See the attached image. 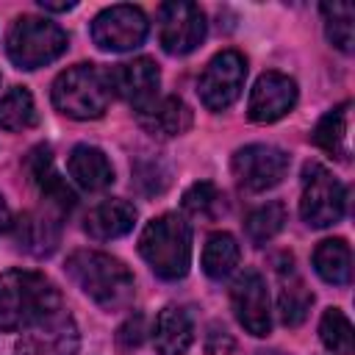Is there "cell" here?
<instances>
[{"label": "cell", "mask_w": 355, "mask_h": 355, "mask_svg": "<svg viewBox=\"0 0 355 355\" xmlns=\"http://www.w3.org/2000/svg\"><path fill=\"white\" fill-rule=\"evenodd\" d=\"M61 311V291L42 272L8 269L0 275V333H25Z\"/></svg>", "instance_id": "1"}, {"label": "cell", "mask_w": 355, "mask_h": 355, "mask_svg": "<svg viewBox=\"0 0 355 355\" xmlns=\"http://www.w3.org/2000/svg\"><path fill=\"white\" fill-rule=\"evenodd\" d=\"M67 275L103 311H125L136 297L130 269L100 250H75L67 258Z\"/></svg>", "instance_id": "2"}, {"label": "cell", "mask_w": 355, "mask_h": 355, "mask_svg": "<svg viewBox=\"0 0 355 355\" xmlns=\"http://www.w3.org/2000/svg\"><path fill=\"white\" fill-rule=\"evenodd\" d=\"M139 252L164 280L186 277L191 266V225L180 214H161L139 236Z\"/></svg>", "instance_id": "3"}, {"label": "cell", "mask_w": 355, "mask_h": 355, "mask_svg": "<svg viewBox=\"0 0 355 355\" xmlns=\"http://www.w3.org/2000/svg\"><path fill=\"white\" fill-rule=\"evenodd\" d=\"M50 97L53 105L72 119H97L111 103L108 72L97 64H75L53 80Z\"/></svg>", "instance_id": "4"}, {"label": "cell", "mask_w": 355, "mask_h": 355, "mask_svg": "<svg viewBox=\"0 0 355 355\" xmlns=\"http://www.w3.org/2000/svg\"><path fill=\"white\" fill-rule=\"evenodd\" d=\"M67 33L58 22L25 14L17 17L8 36H6V53L17 69H39L67 53Z\"/></svg>", "instance_id": "5"}, {"label": "cell", "mask_w": 355, "mask_h": 355, "mask_svg": "<svg viewBox=\"0 0 355 355\" xmlns=\"http://www.w3.org/2000/svg\"><path fill=\"white\" fill-rule=\"evenodd\" d=\"M344 211H347L344 183L322 164H305L302 194H300V216L305 219V225L330 227V225L341 222Z\"/></svg>", "instance_id": "6"}, {"label": "cell", "mask_w": 355, "mask_h": 355, "mask_svg": "<svg viewBox=\"0 0 355 355\" xmlns=\"http://www.w3.org/2000/svg\"><path fill=\"white\" fill-rule=\"evenodd\" d=\"M205 14L189 0H169L158 6V42L169 55H189L205 39Z\"/></svg>", "instance_id": "7"}, {"label": "cell", "mask_w": 355, "mask_h": 355, "mask_svg": "<svg viewBox=\"0 0 355 355\" xmlns=\"http://www.w3.org/2000/svg\"><path fill=\"white\" fill-rule=\"evenodd\" d=\"M244 78H247V61L239 50L216 53L200 75V83H197L200 103L208 111L230 108L239 100L241 89H244Z\"/></svg>", "instance_id": "8"}, {"label": "cell", "mask_w": 355, "mask_h": 355, "mask_svg": "<svg viewBox=\"0 0 355 355\" xmlns=\"http://www.w3.org/2000/svg\"><path fill=\"white\" fill-rule=\"evenodd\" d=\"M150 22L139 6H111L92 19V42L105 53H128L147 39Z\"/></svg>", "instance_id": "9"}, {"label": "cell", "mask_w": 355, "mask_h": 355, "mask_svg": "<svg viewBox=\"0 0 355 355\" xmlns=\"http://www.w3.org/2000/svg\"><path fill=\"white\" fill-rule=\"evenodd\" d=\"M230 166H233V175L241 189L266 191L286 178L291 158L286 150H280L275 144H247L233 153Z\"/></svg>", "instance_id": "10"}, {"label": "cell", "mask_w": 355, "mask_h": 355, "mask_svg": "<svg viewBox=\"0 0 355 355\" xmlns=\"http://www.w3.org/2000/svg\"><path fill=\"white\" fill-rule=\"evenodd\" d=\"M230 305L239 319V324L252 336H266L272 330V311H269V288L258 269H244L233 288H230Z\"/></svg>", "instance_id": "11"}, {"label": "cell", "mask_w": 355, "mask_h": 355, "mask_svg": "<svg viewBox=\"0 0 355 355\" xmlns=\"http://www.w3.org/2000/svg\"><path fill=\"white\" fill-rule=\"evenodd\" d=\"M78 349H80V333L67 311L25 330L14 344V355H78Z\"/></svg>", "instance_id": "12"}, {"label": "cell", "mask_w": 355, "mask_h": 355, "mask_svg": "<svg viewBox=\"0 0 355 355\" xmlns=\"http://www.w3.org/2000/svg\"><path fill=\"white\" fill-rule=\"evenodd\" d=\"M108 83L111 92H116L133 111L147 108L153 100H158V89H161V72L155 67L153 58H133V61H122L108 72Z\"/></svg>", "instance_id": "13"}, {"label": "cell", "mask_w": 355, "mask_h": 355, "mask_svg": "<svg viewBox=\"0 0 355 355\" xmlns=\"http://www.w3.org/2000/svg\"><path fill=\"white\" fill-rule=\"evenodd\" d=\"M294 105H297L294 78H288L283 72H263L250 92L247 114L252 122L266 125V122H277L280 116H286Z\"/></svg>", "instance_id": "14"}, {"label": "cell", "mask_w": 355, "mask_h": 355, "mask_svg": "<svg viewBox=\"0 0 355 355\" xmlns=\"http://www.w3.org/2000/svg\"><path fill=\"white\" fill-rule=\"evenodd\" d=\"M11 227H14V239H17L19 250H25L28 255H36V258H44V255L55 252V247L61 241L58 214L28 211Z\"/></svg>", "instance_id": "15"}, {"label": "cell", "mask_w": 355, "mask_h": 355, "mask_svg": "<svg viewBox=\"0 0 355 355\" xmlns=\"http://www.w3.org/2000/svg\"><path fill=\"white\" fill-rule=\"evenodd\" d=\"M136 122L153 136L172 139V136H180L191 128V111L180 97L166 94V97L153 100L147 108L136 111Z\"/></svg>", "instance_id": "16"}, {"label": "cell", "mask_w": 355, "mask_h": 355, "mask_svg": "<svg viewBox=\"0 0 355 355\" xmlns=\"http://www.w3.org/2000/svg\"><path fill=\"white\" fill-rule=\"evenodd\" d=\"M194 341L191 313L180 305H166L153 324V347L158 355H186Z\"/></svg>", "instance_id": "17"}, {"label": "cell", "mask_w": 355, "mask_h": 355, "mask_svg": "<svg viewBox=\"0 0 355 355\" xmlns=\"http://www.w3.org/2000/svg\"><path fill=\"white\" fill-rule=\"evenodd\" d=\"M28 172H31V180L36 183V189L42 191V197H44L58 214H67L69 208H75L78 197H75V191L67 186V180L55 172L53 158H50V147H36V150H31V155H28Z\"/></svg>", "instance_id": "18"}, {"label": "cell", "mask_w": 355, "mask_h": 355, "mask_svg": "<svg viewBox=\"0 0 355 355\" xmlns=\"http://www.w3.org/2000/svg\"><path fill=\"white\" fill-rule=\"evenodd\" d=\"M69 178L83 191H103L114 183V166L108 155L94 144H75L67 161Z\"/></svg>", "instance_id": "19"}, {"label": "cell", "mask_w": 355, "mask_h": 355, "mask_svg": "<svg viewBox=\"0 0 355 355\" xmlns=\"http://www.w3.org/2000/svg\"><path fill=\"white\" fill-rule=\"evenodd\" d=\"M136 205L128 200H103L100 205H94L86 214L83 230L94 239V241H111L119 239L125 233L133 230L136 225Z\"/></svg>", "instance_id": "20"}, {"label": "cell", "mask_w": 355, "mask_h": 355, "mask_svg": "<svg viewBox=\"0 0 355 355\" xmlns=\"http://www.w3.org/2000/svg\"><path fill=\"white\" fill-rule=\"evenodd\" d=\"M277 277H280V297H277L280 322L286 327H297V324L305 322V316H308V311L313 305V294L305 286V280L297 275L291 258L283 266H277Z\"/></svg>", "instance_id": "21"}, {"label": "cell", "mask_w": 355, "mask_h": 355, "mask_svg": "<svg viewBox=\"0 0 355 355\" xmlns=\"http://www.w3.org/2000/svg\"><path fill=\"white\" fill-rule=\"evenodd\" d=\"M349 108H352L349 100L338 103L316 122V128L311 133L313 144L338 161H349Z\"/></svg>", "instance_id": "22"}, {"label": "cell", "mask_w": 355, "mask_h": 355, "mask_svg": "<svg viewBox=\"0 0 355 355\" xmlns=\"http://www.w3.org/2000/svg\"><path fill=\"white\" fill-rule=\"evenodd\" d=\"M313 269L330 286H347L352 280V250L344 239H324L313 250Z\"/></svg>", "instance_id": "23"}, {"label": "cell", "mask_w": 355, "mask_h": 355, "mask_svg": "<svg viewBox=\"0 0 355 355\" xmlns=\"http://www.w3.org/2000/svg\"><path fill=\"white\" fill-rule=\"evenodd\" d=\"M239 258H241V250H239V241L230 233H225V230L211 233L205 247H202V272L211 280H225L236 272Z\"/></svg>", "instance_id": "24"}, {"label": "cell", "mask_w": 355, "mask_h": 355, "mask_svg": "<svg viewBox=\"0 0 355 355\" xmlns=\"http://www.w3.org/2000/svg\"><path fill=\"white\" fill-rule=\"evenodd\" d=\"M39 122V111L33 94L25 86H14L0 97V128L3 130H28Z\"/></svg>", "instance_id": "25"}, {"label": "cell", "mask_w": 355, "mask_h": 355, "mask_svg": "<svg viewBox=\"0 0 355 355\" xmlns=\"http://www.w3.org/2000/svg\"><path fill=\"white\" fill-rule=\"evenodd\" d=\"M324 17V33L333 47L341 53H352L355 47V8L349 3H322L319 6Z\"/></svg>", "instance_id": "26"}, {"label": "cell", "mask_w": 355, "mask_h": 355, "mask_svg": "<svg viewBox=\"0 0 355 355\" xmlns=\"http://www.w3.org/2000/svg\"><path fill=\"white\" fill-rule=\"evenodd\" d=\"M225 208H227L225 194H222L211 180H197V183H191V186L186 189V194H183V211L191 214L194 219L211 222V219L222 216Z\"/></svg>", "instance_id": "27"}, {"label": "cell", "mask_w": 355, "mask_h": 355, "mask_svg": "<svg viewBox=\"0 0 355 355\" xmlns=\"http://www.w3.org/2000/svg\"><path fill=\"white\" fill-rule=\"evenodd\" d=\"M286 225V205L280 200H272V202H263L258 205L255 211H250L247 216V239L261 247L266 241H272Z\"/></svg>", "instance_id": "28"}, {"label": "cell", "mask_w": 355, "mask_h": 355, "mask_svg": "<svg viewBox=\"0 0 355 355\" xmlns=\"http://www.w3.org/2000/svg\"><path fill=\"white\" fill-rule=\"evenodd\" d=\"M319 338L333 355H352V324L341 308H327L319 322Z\"/></svg>", "instance_id": "29"}, {"label": "cell", "mask_w": 355, "mask_h": 355, "mask_svg": "<svg viewBox=\"0 0 355 355\" xmlns=\"http://www.w3.org/2000/svg\"><path fill=\"white\" fill-rule=\"evenodd\" d=\"M133 175H136V183L141 186L144 194H161L169 186V172L158 161H141Z\"/></svg>", "instance_id": "30"}, {"label": "cell", "mask_w": 355, "mask_h": 355, "mask_svg": "<svg viewBox=\"0 0 355 355\" xmlns=\"http://www.w3.org/2000/svg\"><path fill=\"white\" fill-rule=\"evenodd\" d=\"M144 316L141 313H133V316H128V322L116 330V347L122 349V352H133V349H139V344L144 341Z\"/></svg>", "instance_id": "31"}, {"label": "cell", "mask_w": 355, "mask_h": 355, "mask_svg": "<svg viewBox=\"0 0 355 355\" xmlns=\"http://www.w3.org/2000/svg\"><path fill=\"white\" fill-rule=\"evenodd\" d=\"M205 349H208V355H227L233 349L230 333L219 324H211V333L205 336Z\"/></svg>", "instance_id": "32"}, {"label": "cell", "mask_w": 355, "mask_h": 355, "mask_svg": "<svg viewBox=\"0 0 355 355\" xmlns=\"http://www.w3.org/2000/svg\"><path fill=\"white\" fill-rule=\"evenodd\" d=\"M11 225H14V219H11V211H8V202L3 200V194H0V233H6V230H11Z\"/></svg>", "instance_id": "33"}, {"label": "cell", "mask_w": 355, "mask_h": 355, "mask_svg": "<svg viewBox=\"0 0 355 355\" xmlns=\"http://www.w3.org/2000/svg\"><path fill=\"white\" fill-rule=\"evenodd\" d=\"M39 8L61 14V11H72V8H75V3H55V0H39Z\"/></svg>", "instance_id": "34"}, {"label": "cell", "mask_w": 355, "mask_h": 355, "mask_svg": "<svg viewBox=\"0 0 355 355\" xmlns=\"http://www.w3.org/2000/svg\"><path fill=\"white\" fill-rule=\"evenodd\" d=\"M255 355H283V352H275V349H272V352H255Z\"/></svg>", "instance_id": "35"}]
</instances>
